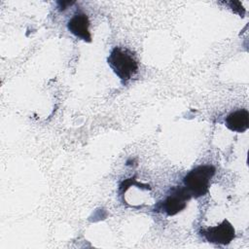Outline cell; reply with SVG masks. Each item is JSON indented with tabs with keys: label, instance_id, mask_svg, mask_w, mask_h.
Instances as JSON below:
<instances>
[{
	"label": "cell",
	"instance_id": "7a4b0ae2",
	"mask_svg": "<svg viewBox=\"0 0 249 249\" xmlns=\"http://www.w3.org/2000/svg\"><path fill=\"white\" fill-rule=\"evenodd\" d=\"M215 172L216 168L213 165L201 164L193 168L185 175L183 179L184 186L192 197L198 198L208 193Z\"/></svg>",
	"mask_w": 249,
	"mask_h": 249
},
{
	"label": "cell",
	"instance_id": "5b68a950",
	"mask_svg": "<svg viewBox=\"0 0 249 249\" xmlns=\"http://www.w3.org/2000/svg\"><path fill=\"white\" fill-rule=\"evenodd\" d=\"M89 17L84 13L75 14L67 22L68 30L86 42L91 41V34L89 32Z\"/></svg>",
	"mask_w": 249,
	"mask_h": 249
},
{
	"label": "cell",
	"instance_id": "277c9868",
	"mask_svg": "<svg viewBox=\"0 0 249 249\" xmlns=\"http://www.w3.org/2000/svg\"><path fill=\"white\" fill-rule=\"evenodd\" d=\"M199 232L208 242L219 245H228L235 237L234 228L227 219L220 225L201 230Z\"/></svg>",
	"mask_w": 249,
	"mask_h": 249
},
{
	"label": "cell",
	"instance_id": "8992f818",
	"mask_svg": "<svg viewBox=\"0 0 249 249\" xmlns=\"http://www.w3.org/2000/svg\"><path fill=\"white\" fill-rule=\"evenodd\" d=\"M226 126L234 132L242 133L249 127V113L246 109H238L230 113L225 119Z\"/></svg>",
	"mask_w": 249,
	"mask_h": 249
},
{
	"label": "cell",
	"instance_id": "3957f363",
	"mask_svg": "<svg viewBox=\"0 0 249 249\" xmlns=\"http://www.w3.org/2000/svg\"><path fill=\"white\" fill-rule=\"evenodd\" d=\"M192 196L185 187H173L161 201L160 209L167 216H174L186 208Z\"/></svg>",
	"mask_w": 249,
	"mask_h": 249
},
{
	"label": "cell",
	"instance_id": "6da1fadb",
	"mask_svg": "<svg viewBox=\"0 0 249 249\" xmlns=\"http://www.w3.org/2000/svg\"><path fill=\"white\" fill-rule=\"evenodd\" d=\"M107 62L123 83L130 80L138 72L139 68L134 54L129 50L121 47H115L111 51Z\"/></svg>",
	"mask_w": 249,
	"mask_h": 249
}]
</instances>
